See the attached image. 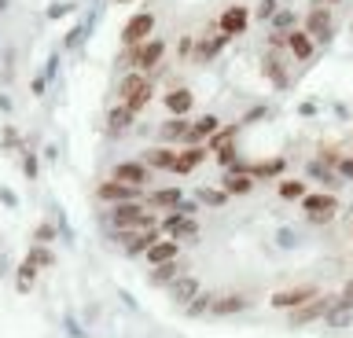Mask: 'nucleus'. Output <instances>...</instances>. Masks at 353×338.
<instances>
[{"label": "nucleus", "instance_id": "f257e3e1", "mask_svg": "<svg viewBox=\"0 0 353 338\" xmlns=\"http://www.w3.org/2000/svg\"><path fill=\"white\" fill-rule=\"evenodd\" d=\"M148 100H151V81H148V74H129V78L121 81V103H125L129 111H140Z\"/></svg>", "mask_w": 353, "mask_h": 338}, {"label": "nucleus", "instance_id": "f03ea898", "mask_svg": "<svg viewBox=\"0 0 353 338\" xmlns=\"http://www.w3.org/2000/svg\"><path fill=\"white\" fill-rule=\"evenodd\" d=\"M302 210H305V217H309L313 224H324V221H331V217L339 213V199H335V195H327V191L305 195V199H302Z\"/></svg>", "mask_w": 353, "mask_h": 338}, {"label": "nucleus", "instance_id": "7ed1b4c3", "mask_svg": "<svg viewBox=\"0 0 353 338\" xmlns=\"http://www.w3.org/2000/svg\"><path fill=\"white\" fill-rule=\"evenodd\" d=\"M114 221H118V232H129V228H151V213L137 202H118L114 210Z\"/></svg>", "mask_w": 353, "mask_h": 338}, {"label": "nucleus", "instance_id": "20e7f679", "mask_svg": "<svg viewBox=\"0 0 353 338\" xmlns=\"http://www.w3.org/2000/svg\"><path fill=\"white\" fill-rule=\"evenodd\" d=\"M99 199H103V202H137L140 188H137V184H125V180L110 177L107 184H99Z\"/></svg>", "mask_w": 353, "mask_h": 338}, {"label": "nucleus", "instance_id": "39448f33", "mask_svg": "<svg viewBox=\"0 0 353 338\" xmlns=\"http://www.w3.org/2000/svg\"><path fill=\"white\" fill-rule=\"evenodd\" d=\"M151 30H154V15H132L129 19V26H125V34H121V41H125L129 48H137V45H143V41L151 37Z\"/></svg>", "mask_w": 353, "mask_h": 338}, {"label": "nucleus", "instance_id": "423d86ee", "mask_svg": "<svg viewBox=\"0 0 353 338\" xmlns=\"http://www.w3.org/2000/svg\"><path fill=\"white\" fill-rule=\"evenodd\" d=\"M313 298H316V287H313V283H305V287L272 294V305H276V309H298V305H305V302H313Z\"/></svg>", "mask_w": 353, "mask_h": 338}, {"label": "nucleus", "instance_id": "0eeeda50", "mask_svg": "<svg viewBox=\"0 0 353 338\" xmlns=\"http://www.w3.org/2000/svg\"><path fill=\"white\" fill-rule=\"evenodd\" d=\"M162 52H165V45H162V41H151V45L143 41V45H137V48H132V56H129V59L137 63L140 70H151L154 63L162 59Z\"/></svg>", "mask_w": 353, "mask_h": 338}, {"label": "nucleus", "instance_id": "6e6552de", "mask_svg": "<svg viewBox=\"0 0 353 338\" xmlns=\"http://www.w3.org/2000/svg\"><path fill=\"white\" fill-rule=\"evenodd\" d=\"M114 180H125V184H137V188H143V184L151 180L148 166H140V162H121V166H114V173H110Z\"/></svg>", "mask_w": 353, "mask_h": 338}, {"label": "nucleus", "instance_id": "1a4fd4ad", "mask_svg": "<svg viewBox=\"0 0 353 338\" xmlns=\"http://www.w3.org/2000/svg\"><path fill=\"white\" fill-rule=\"evenodd\" d=\"M173 257H181V246H176V239H159L151 250H148V265H165V261H173Z\"/></svg>", "mask_w": 353, "mask_h": 338}, {"label": "nucleus", "instance_id": "9d476101", "mask_svg": "<svg viewBox=\"0 0 353 338\" xmlns=\"http://www.w3.org/2000/svg\"><path fill=\"white\" fill-rule=\"evenodd\" d=\"M247 19H250L247 8H228V12L221 15V34H225V37L243 34V30H247Z\"/></svg>", "mask_w": 353, "mask_h": 338}, {"label": "nucleus", "instance_id": "9b49d317", "mask_svg": "<svg viewBox=\"0 0 353 338\" xmlns=\"http://www.w3.org/2000/svg\"><path fill=\"white\" fill-rule=\"evenodd\" d=\"M287 45H291L294 59H309V56H313V34H309V30H294V34L287 37Z\"/></svg>", "mask_w": 353, "mask_h": 338}, {"label": "nucleus", "instance_id": "f8f14e48", "mask_svg": "<svg viewBox=\"0 0 353 338\" xmlns=\"http://www.w3.org/2000/svg\"><path fill=\"white\" fill-rule=\"evenodd\" d=\"M206 158L203 147H188V151H176V162H173V173H192L199 162Z\"/></svg>", "mask_w": 353, "mask_h": 338}, {"label": "nucleus", "instance_id": "ddd939ff", "mask_svg": "<svg viewBox=\"0 0 353 338\" xmlns=\"http://www.w3.org/2000/svg\"><path fill=\"white\" fill-rule=\"evenodd\" d=\"M162 232H170L173 239H184V235H195V232H199V224L192 221V217H176V213H173L170 221L162 224Z\"/></svg>", "mask_w": 353, "mask_h": 338}, {"label": "nucleus", "instance_id": "4468645a", "mask_svg": "<svg viewBox=\"0 0 353 338\" xmlns=\"http://www.w3.org/2000/svg\"><path fill=\"white\" fill-rule=\"evenodd\" d=\"M165 111L176 114V118L188 114V111H192V92H188V89H173L170 96H165Z\"/></svg>", "mask_w": 353, "mask_h": 338}, {"label": "nucleus", "instance_id": "2eb2a0df", "mask_svg": "<svg viewBox=\"0 0 353 338\" xmlns=\"http://www.w3.org/2000/svg\"><path fill=\"white\" fill-rule=\"evenodd\" d=\"M305 30H309L313 37H327V34H331V12H327V8H316V12L309 15Z\"/></svg>", "mask_w": 353, "mask_h": 338}, {"label": "nucleus", "instance_id": "dca6fc26", "mask_svg": "<svg viewBox=\"0 0 353 338\" xmlns=\"http://www.w3.org/2000/svg\"><path fill=\"white\" fill-rule=\"evenodd\" d=\"M181 272H184V261H181V257L165 261V265H154V283H165V279L181 276Z\"/></svg>", "mask_w": 353, "mask_h": 338}, {"label": "nucleus", "instance_id": "f3484780", "mask_svg": "<svg viewBox=\"0 0 353 338\" xmlns=\"http://www.w3.org/2000/svg\"><path fill=\"white\" fill-rule=\"evenodd\" d=\"M159 232H154V228H143V235H137V239H129V250L132 254H140V250H151L154 243H159Z\"/></svg>", "mask_w": 353, "mask_h": 338}, {"label": "nucleus", "instance_id": "a211bd4d", "mask_svg": "<svg viewBox=\"0 0 353 338\" xmlns=\"http://www.w3.org/2000/svg\"><path fill=\"white\" fill-rule=\"evenodd\" d=\"M350 313H353V302H346V298H342V305H339V309H331L327 324H331V327H346V324H350Z\"/></svg>", "mask_w": 353, "mask_h": 338}, {"label": "nucleus", "instance_id": "6ab92c4d", "mask_svg": "<svg viewBox=\"0 0 353 338\" xmlns=\"http://www.w3.org/2000/svg\"><path fill=\"white\" fill-rule=\"evenodd\" d=\"M324 305H327V302H320V298L305 302V309L294 313V324H305V320H313V316H320V313H324Z\"/></svg>", "mask_w": 353, "mask_h": 338}, {"label": "nucleus", "instance_id": "aec40b11", "mask_svg": "<svg viewBox=\"0 0 353 338\" xmlns=\"http://www.w3.org/2000/svg\"><path fill=\"white\" fill-rule=\"evenodd\" d=\"M250 177H243V169H239V177H236V173H228V177H225V191H236V195H243V191H250Z\"/></svg>", "mask_w": 353, "mask_h": 338}, {"label": "nucleus", "instance_id": "412c9836", "mask_svg": "<svg viewBox=\"0 0 353 338\" xmlns=\"http://www.w3.org/2000/svg\"><path fill=\"white\" fill-rule=\"evenodd\" d=\"M148 162H151V166H159V169H173V162H176V151H151V155H148Z\"/></svg>", "mask_w": 353, "mask_h": 338}, {"label": "nucleus", "instance_id": "4be33fe9", "mask_svg": "<svg viewBox=\"0 0 353 338\" xmlns=\"http://www.w3.org/2000/svg\"><path fill=\"white\" fill-rule=\"evenodd\" d=\"M280 199H305V184L302 180H283L280 184Z\"/></svg>", "mask_w": 353, "mask_h": 338}, {"label": "nucleus", "instance_id": "5701e85b", "mask_svg": "<svg viewBox=\"0 0 353 338\" xmlns=\"http://www.w3.org/2000/svg\"><path fill=\"white\" fill-rule=\"evenodd\" d=\"M214 129H217V122H214V118H203L199 125H192V129H188V140H203V136H210V133H214Z\"/></svg>", "mask_w": 353, "mask_h": 338}, {"label": "nucleus", "instance_id": "b1692460", "mask_svg": "<svg viewBox=\"0 0 353 338\" xmlns=\"http://www.w3.org/2000/svg\"><path fill=\"white\" fill-rule=\"evenodd\" d=\"M195 291H199V283H195V279H181V283H173V298H176V302H188Z\"/></svg>", "mask_w": 353, "mask_h": 338}, {"label": "nucleus", "instance_id": "393cba45", "mask_svg": "<svg viewBox=\"0 0 353 338\" xmlns=\"http://www.w3.org/2000/svg\"><path fill=\"white\" fill-rule=\"evenodd\" d=\"M280 169H283V162L272 158V162H265V166H254V169H247V173H254V177H276Z\"/></svg>", "mask_w": 353, "mask_h": 338}, {"label": "nucleus", "instance_id": "a878e982", "mask_svg": "<svg viewBox=\"0 0 353 338\" xmlns=\"http://www.w3.org/2000/svg\"><path fill=\"white\" fill-rule=\"evenodd\" d=\"M132 114H137V111H129V107H125V103H121V107H118V111H114V114H110V125H114V129H125V125L132 122Z\"/></svg>", "mask_w": 353, "mask_h": 338}, {"label": "nucleus", "instance_id": "bb28decb", "mask_svg": "<svg viewBox=\"0 0 353 338\" xmlns=\"http://www.w3.org/2000/svg\"><path fill=\"white\" fill-rule=\"evenodd\" d=\"M30 265H37V268H44V265H52V250H44V246H37V250H30Z\"/></svg>", "mask_w": 353, "mask_h": 338}, {"label": "nucleus", "instance_id": "cd10ccee", "mask_svg": "<svg viewBox=\"0 0 353 338\" xmlns=\"http://www.w3.org/2000/svg\"><path fill=\"white\" fill-rule=\"evenodd\" d=\"M236 309H243V298H221V302L214 305V313H217V316H225V313H236Z\"/></svg>", "mask_w": 353, "mask_h": 338}, {"label": "nucleus", "instance_id": "c85d7f7f", "mask_svg": "<svg viewBox=\"0 0 353 338\" xmlns=\"http://www.w3.org/2000/svg\"><path fill=\"white\" fill-rule=\"evenodd\" d=\"M33 272H37V265H30V261L19 268V291H30V283H33Z\"/></svg>", "mask_w": 353, "mask_h": 338}, {"label": "nucleus", "instance_id": "c756f323", "mask_svg": "<svg viewBox=\"0 0 353 338\" xmlns=\"http://www.w3.org/2000/svg\"><path fill=\"white\" fill-rule=\"evenodd\" d=\"M162 136H165V140H173V136H188V125H184V122H165V125H162Z\"/></svg>", "mask_w": 353, "mask_h": 338}, {"label": "nucleus", "instance_id": "7c9ffc66", "mask_svg": "<svg viewBox=\"0 0 353 338\" xmlns=\"http://www.w3.org/2000/svg\"><path fill=\"white\" fill-rule=\"evenodd\" d=\"M154 202H159V206H176V202H181V191L165 188V191H159V195H154Z\"/></svg>", "mask_w": 353, "mask_h": 338}, {"label": "nucleus", "instance_id": "2f4dec72", "mask_svg": "<svg viewBox=\"0 0 353 338\" xmlns=\"http://www.w3.org/2000/svg\"><path fill=\"white\" fill-rule=\"evenodd\" d=\"M203 202H210V206H221V202H225V195H221V191H203Z\"/></svg>", "mask_w": 353, "mask_h": 338}, {"label": "nucleus", "instance_id": "473e14b6", "mask_svg": "<svg viewBox=\"0 0 353 338\" xmlns=\"http://www.w3.org/2000/svg\"><path fill=\"white\" fill-rule=\"evenodd\" d=\"M52 235H55V232H52V224H41V228H37V239H41V243H48Z\"/></svg>", "mask_w": 353, "mask_h": 338}, {"label": "nucleus", "instance_id": "72a5a7b5", "mask_svg": "<svg viewBox=\"0 0 353 338\" xmlns=\"http://www.w3.org/2000/svg\"><path fill=\"white\" fill-rule=\"evenodd\" d=\"M342 298H346V302H353V279L346 283V291H342Z\"/></svg>", "mask_w": 353, "mask_h": 338}]
</instances>
